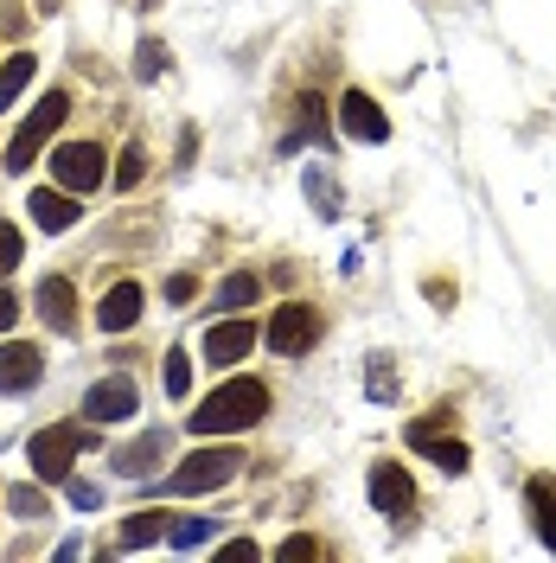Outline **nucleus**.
<instances>
[{
  "label": "nucleus",
  "mask_w": 556,
  "mask_h": 563,
  "mask_svg": "<svg viewBox=\"0 0 556 563\" xmlns=\"http://www.w3.org/2000/svg\"><path fill=\"white\" fill-rule=\"evenodd\" d=\"M269 417V385H256V378H224L218 390H205V404L186 417V429L205 442V435H244L256 422Z\"/></svg>",
  "instance_id": "nucleus-1"
},
{
  "label": "nucleus",
  "mask_w": 556,
  "mask_h": 563,
  "mask_svg": "<svg viewBox=\"0 0 556 563\" xmlns=\"http://www.w3.org/2000/svg\"><path fill=\"white\" fill-rule=\"evenodd\" d=\"M97 442H103L97 422H52V429H38L33 442H26V461H33V474L45 487H65L70 461L84 455V449H97Z\"/></svg>",
  "instance_id": "nucleus-2"
},
{
  "label": "nucleus",
  "mask_w": 556,
  "mask_h": 563,
  "mask_svg": "<svg viewBox=\"0 0 556 563\" xmlns=\"http://www.w3.org/2000/svg\"><path fill=\"white\" fill-rule=\"evenodd\" d=\"M244 467H249L244 449H231V442H224V449H199V455H186V461L174 467V474L160 481V493H174V499H199V493L231 487V481H237Z\"/></svg>",
  "instance_id": "nucleus-3"
},
{
  "label": "nucleus",
  "mask_w": 556,
  "mask_h": 563,
  "mask_svg": "<svg viewBox=\"0 0 556 563\" xmlns=\"http://www.w3.org/2000/svg\"><path fill=\"white\" fill-rule=\"evenodd\" d=\"M70 115V97L65 90H52V97H38L33 109H26V122L13 129V141H7V174H26L38 154H45V141L58 135V122Z\"/></svg>",
  "instance_id": "nucleus-4"
},
{
  "label": "nucleus",
  "mask_w": 556,
  "mask_h": 563,
  "mask_svg": "<svg viewBox=\"0 0 556 563\" xmlns=\"http://www.w3.org/2000/svg\"><path fill=\"white\" fill-rule=\"evenodd\" d=\"M263 340H269V352H281V358H301V352L320 340V314H313L308 301H281L276 314H269V327H263Z\"/></svg>",
  "instance_id": "nucleus-5"
},
{
  "label": "nucleus",
  "mask_w": 556,
  "mask_h": 563,
  "mask_svg": "<svg viewBox=\"0 0 556 563\" xmlns=\"http://www.w3.org/2000/svg\"><path fill=\"white\" fill-rule=\"evenodd\" d=\"M103 147H90V141H70V147H58L52 154V179L65 186V192H97L103 186Z\"/></svg>",
  "instance_id": "nucleus-6"
},
{
  "label": "nucleus",
  "mask_w": 556,
  "mask_h": 563,
  "mask_svg": "<svg viewBox=\"0 0 556 563\" xmlns=\"http://www.w3.org/2000/svg\"><path fill=\"white\" fill-rule=\"evenodd\" d=\"M371 506H378L383 519H410L416 512V487H410V467H397V461H378L371 467Z\"/></svg>",
  "instance_id": "nucleus-7"
},
{
  "label": "nucleus",
  "mask_w": 556,
  "mask_h": 563,
  "mask_svg": "<svg viewBox=\"0 0 556 563\" xmlns=\"http://www.w3.org/2000/svg\"><path fill=\"white\" fill-rule=\"evenodd\" d=\"M135 378H122V372H109V378H97V385H90V397H84V417L97 422V429H103V422H122V417H135Z\"/></svg>",
  "instance_id": "nucleus-8"
},
{
  "label": "nucleus",
  "mask_w": 556,
  "mask_h": 563,
  "mask_svg": "<svg viewBox=\"0 0 556 563\" xmlns=\"http://www.w3.org/2000/svg\"><path fill=\"white\" fill-rule=\"evenodd\" d=\"M340 129H346L352 141H365V147L390 141V122H383V109L371 103L365 90H346V97H340Z\"/></svg>",
  "instance_id": "nucleus-9"
},
{
  "label": "nucleus",
  "mask_w": 556,
  "mask_h": 563,
  "mask_svg": "<svg viewBox=\"0 0 556 563\" xmlns=\"http://www.w3.org/2000/svg\"><path fill=\"white\" fill-rule=\"evenodd\" d=\"M38 372H45L38 346H26V340L0 346V397H20V390H33V385H38Z\"/></svg>",
  "instance_id": "nucleus-10"
},
{
  "label": "nucleus",
  "mask_w": 556,
  "mask_h": 563,
  "mask_svg": "<svg viewBox=\"0 0 556 563\" xmlns=\"http://www.w3.org/2000/svg\"><path fill=\"white\" fill-rule=\"evenodd\" d=\"M244 352H256V320H218L205 333V365H237Z\"/></svg>",
  "instance_id": "nucleus-11"
},
{
  "label": "nucleus",
  "mask_w": 556,
  "mask_h": 563,
  "mask_svg": "<svg viewBox=\"0 0 556 563\" xmlns=\"http://www.w3.org/2000/svg\"><path fill=\"white\" fill-rule=\"evenodd\" d=\"M38 320L52 333H77V288L65 276H45L38 282Z\"/></svg>",
  "instance_id": "nucleus-12"
},
{
  "label": "nucleus",
  "mask_w": 556,
  "mask_h": 563,
  "mask_svg": "<svg viewBox=\"0 0 556 563\" xmlns=\"http://www.w3.org/2000/svg\"><path fill=\"white\" fill-rule=\"evenodd\" d=\"M26 211H33L38 231H70V224H77V192H65V186H38L33 199H26Z\"/></svg>",
  "instance_id": "nucleus-13"
},
{
  "label": "nucleus",
  "mask_w": 556,
  "mask_h": 563,
  "mask_svg": "<svg viewBox=\"0 0 556 563\" xmlns=\"http://www.w3.org/2000/svg\"><path fill=\"white\" fill-rule=\"evenodd\" d=\"M410 449H416V455H429L435 467H448V474H467V442L435 435V422H416V429H410Z\"/></svg>",
  "instance_id": "nucleus-14"
},
{
  "label": "nucleus",
  "mask_w": 556,
  "mask_h": 563,
  "mask_svg": "<svg viewBox=\"0 0 556 563\" xmlns=\"http://www.w3.org/2000/svg\"><path fill=\"white\" fill-rule=\"evenodd\" d=\"M97 320H103V333H129L141 320V282H115L103 295V308H97Z\"/></svg>",
  "instance_id": "nucleus-15"
},
{
  "label": "nucleus",
  "mask_w": 556,
  "mask_h": 563,
  "mask_svg": "<svg viewBox=\"0 0 556 563\" xmlns=\"http://www.w3.org/2000/svg\"><path fill=\"white\" fill-rule=\"evenodd\" d=\"M160 455H167V435H160V429H147V435H135V442H122V449H115V474L141 481L147 467H160Z\"/></svg>",
  "instance_id": "nucleus-16"
},
{
  "label": "nucleus",
  "mask_w": 556,
  "mask_h": 563,
  "mask_svg": "<svg viewBox=\"0 0 556 563\" xmlns=\"http://www.w3.org/2000/svg\"><path fill=\"white\" fill-rule=\"evenodd\" d=\"M524 506H531V526H537V538H544V551H556V481H531L524 487Z\"/></svg>",
  "instance_id": "nucleus-17"
},
{
  "label": "nucleus",
  "mask_w": 556,
  "mask_h": 563,
  "mask_svg": "<svg viewBox=\"0 0 556 563\" xmlns=\"http://www.w3.org/2000/svg\"><path fill=\"white\" fill-rule=\"evenodd\" d=\"M33 70H38L33 52H13V58L0 65V109H13V103H20V90L33 84Z\"/></svg>",
  "instance_id": "nucleus-18"
},
{
  "label": "nucleus",
  "mask_w": 556,
  "mask_h": 563,
  "mask_svg": "<svg viewBox=\"0 0 556 563\" xmlns=\"http://www.w3.org/2000/svg\"><path fill=\"white\" fill-rule=\"evenodd\" d=\"M154 538H167V519H160V512H135V519H122V531H115L122 551H141V544H154Z\"/></svg>",
  "instance_id": "nucleus-19"
},
{
  "label": "nucleus",
  "mask_w": 556,
  "mask_h": 563,
  "mask_svg": "<svg viewBox=\"0 0 556 563\" xmlns=\"http://www.w3.org/2000/svg\"><path fill=\"white\" fill-rule=\"evenodd\" d=\"M249 301H256V276H249V269L224 276V288H218V308H249Z\"/></svg>",
  "instance_id": "nucleus-20"
},
{
  "label": "nucleus",
  "mask_w": 556,
  "mask_h": 563,
  "mask_svg": "<svg viewBox=\"0 0 556 563\" xmlns=\"http://www.w3.org/2000/svg\"><path fill=\"white\" fill-rule=\"evenodd\" d=\"M205 538H211V519H179V526H167V544L174 551H199Z\"/></svg>",
  "instance_id": "nucleus-21"
},
{
  "label": "nucleus",
  "mask_w": 556,
  "mask_h": 563,
  "mask_svg": "<svg viewBox=\"0 0 556 563\" xmlns=\"http://www.w3.org/2000/svg\"><path fill=\"white\" fill-rule=\"evenodd\" d=\"M167 390H174V397H186V390H192V358H186V346L167 352Z\"/></svg>",
  "instance_id": "nucleus-22"
},
{
  "label": "nucleus",
  "mask_w": 556,
  "mask_h": 563,
  "mask_svg": "<svg viewBox=\"0 0 556 563\" xmlns=\"http://www.w3.org/2000/svg\"><path fill=\"white\" fill-rule=\"evenodd\" d=\"M20 250H26V238H20L13 224H0V282H7L13 269H20Z\"/></svg>",
  "instance_id": "nucleus-23"
},
{
  "label": "nucleus",
  "mask_w": 556,
  "mask_h": 563,
  "mask_svg": "<svg viewBox=\"0 0 556 563\" xmlns=\"http://www.w3.org/2000/svg\"><path fill=\"white\" fill-rule=\"evenodd\" d=\"M7 506H13L20 519H45V493H38V487H13V493H7Z\"/></svg>",
  "instance_id": "nucleus-24"
},
{
  "label": "nucleus",
  "mask_w": 556,
  "mask_h": 563,
  "mask_svg": "<svg viewBox=\"0 0 556 563\" xmlns=\"http://www.w3.org/2000/svg\"><path fill=\"white\" fill-rule=\"evenodd\" d=\"M141 174H147V154H141V147H122V161H115V186H141Z\"/></svg>",
  "instance_id": "nucleus-25"
},
{
  "label": "nucleus",
  "mask_w": 556,
  "mask_h": 563,
  "mask_svg": "<svg viewBox=\"0 0 556 563\" xmlns=\"http://www.w3.org/2000/svg\"><path fill=\"white\" fill-rule=\"evenodd\" d=\"M65 493H70V506H77V512H97V506H103V487H90V481H77V474L65 481Z\"/></svg>",
  "instance_id": "nucleus-26"
},
{
  "label": "nucleus",
  "mask_w": 556,
  "mask_h": 563,
  "mask_svg": "<svg viewBox=\"0 0 556 563\" xmlns=\"http://www.w3.org/2000/svg\"><path fill=\"white\" fill-rule=\"evenodd\" d=\"M167 70V52L154 45V38H141V52H135V77H160Z\"/></svg>",
  "instance_id": "nucleus-27"
},
{
  "label": "nucleus",
  "mask_w": 556,
  "mask_h": 563,
  "mask_svg": "<svg viewBox=\"0 0 556 563\" xmlns=\"http://www.w3.org/2000/svg\"><path fill=\"white\" fill-rule=\"evenodd\" d=\"M281 563H301V558H320V538H281L276 544Z\"/></svg>",
  "instance_id": "nucleus-28"
},
{
  "label": "nucleus",
  "mask_w": 556,
  "mask_h": 563,
  "mask_svg": "<svg viewBox=\"0 0 556 563\" xmlns=\"http://www.w3.org/2000/svg\"><path fill=\"white\" fill-rule=\"evenodd\" d=\"M199 295V276H174L167 282V301H192Z\"/></svg>",
  "instance_id": "nucleus-29"
},
{
  "label": "nucleus",
  "mask_w": 556,
  "mask_h": 563,
  "mask_svg": "<svg viewBox=\"0 0 556 563\" xmlns=\"http://www.w3.org/2000/svg\"><path fill=\"white\" fill-rule=\"evenodd\" d=\"M13 320H20V301H13V288H0V333H7Z\"/></svg>",
  "instance_id": "nucleus-30"
}]
</instances>
